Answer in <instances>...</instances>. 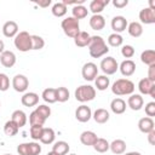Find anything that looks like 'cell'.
<instances>
[{
	"label": "cell",
	"mask_w": 155,
	"mask_h": 155,
	"mask_svg": "<svg viewBox=\"0 0 155 155\" xmlns=\"http://www.w3.org/2000/svg\"><path fill=\"white\" fill-rule=\"evenodd\" d=\"M87 47L90 51V56L92 58H101L102 56H104L109 52V47L107 46V42L99 35L91 36V40H90V44Z\"/></svg>",
	"instance_id": "cell-1"
},
{
	"label": "cell",
	"mask_w": 155,
	"mask_h": 155,
	"mask_svg": "<svg viewBox=\"0 0 155 155\" xmlns=\"http://www.w3.org/2000/svg\"><path fill=\"white\" fill-rule=\"evenodd\" d=\"M111 92L116 96H128L134 92V84L128 79H119L111 85Z\"/></svg>",
	"instance_id": "cell-2"
},
{
	"label": "cell",
	"mask_w": 155,
	"mask_h": 155,
	"mask_svg": "<svg viewBox=\"0 0 155 155\" xmlns=\"http://www.w3.org/2000/svg\"><path fill=\"white\" fill-rule=\"evenodd\" d=\"M75 99L80 103L93 101L96 97V88L91 85H81L75 90Z\"/></svg>",
	"instance_id": "cell-3"
},
{
	"label": "cell",
	"mask_w": 155,
	"mask_h": 155,
	"mask_svg": "<svg viewBox=\"0 0 155 155\" xmlns=\"http://www.w3.org/2000/svg\"><path fill=\"white\" fill-rule=\"evenodd\" d=\"M61 27H62L64 34H65L67 36H69V38H73V39H74V38L79 34V31H80L79 21L75 19L74 17H71V16L64 18V19L62 21V23H61Z\"/></svg>",
	"instance_id": "cell-4"
},
{
	"label": "cell",
	"mask_w": 155,
	"mask_h": 155,
	"mask_svg": "<svg viewBox=\"0 0 155 155\" xmlns=\"http://www.w3.org/2000/svg\"><path fill=\"white\" fill-rule=\"evenodd\" d=\"M16 48L21 52H28L31 50V35L28 31H19L13 40Z\"/></svg>",
	"instance_id": "cell-5"
},
{
	"label": "cell",
	"mask_w": 155,
	"mask_h": 155,
	"mask_svg": "<svg viewBox=\"0 0 155 155\" xmlns=\"http://www.w3.org/2000/svg\"><path fill=\"white\" fill-rule=\"evenodd\" d=\"M18 155H39L41 153V145L36 142L22 143L17 147Z\"/></svg>",
	"instance_id": "cell-6"
},
{
	"label": "cell",
	"mask_w": 155,
	"mask_h": 155,
	"mask_svg": "<svg viewBox=\"0 0 155 155\" xmlns=\"http://www.w3.org/2000/svg\"><path fill=\"white\" fill-rule=\"evenodd\" d=\"M101 69L105 75H113L117 71L119 64L114 57H105L101 62Z\"/></svg>",
	"instance_id": "cell-7"
},
{
	"label": "cell",
	"mask_w": 155,
	"mask_h": 155,
	"mask_svg": "<svg viewBox=\"0 0 155 155\" xmlns=\"http://www.w3.org/2000/svg\"><path fill=\"white\" fill-rule=\"evenodd\" d=\"M81 74H82V78L86 80V81H92L97 78L98 75V68L94 63L92 62H87L84 64L82 67V70H81Z\"/></svg>",
	"instance_id": "cell-8"
},
{
	"label": "cell",
	"mask_w": 155,
	"mask_h": 155,
	"mask_svg": "<svg viewBox=\"0 0 155 155\" xmlns=\"http://www.w3.org/2000/svg\"><path fill=\"white\" fill-rule=\"evenodd\" d=\"M28 86H29V81H28L25 75L17 74V75L13 76V79H12V87H13L15 91L24 92V91H27Z\"/></svg>",
	"instance_id": "cell-9"
},
{
	"label": "cell",
	"mask_w": 155,
	"mask_h": 155,
	"mask_svg": "<svg viewBox=\"0 0 155 155\" xmlns=\"http://www.w3.org/2000/svg\"><path fill=\"white\" fill-rule=\"evenodd\" d=\"M92 117V111H91V108L85 105V104H81L80 107L76 108L75 110V119L80 122H87Z\"/></svg>",
	"instance_id": "cell-10"
},
{
	"label": "cell",
	"mask_w": 155,
	"mask_h": 155,
	"mask_svg": "<svg viewBox=\"0 0 155 155\" xmlns=\"http://www.w3.org/2000/svg\"><path fill=\"white\" fill-rule=\"evenodd\" d=\"M110 24H111V29L114 30V33L120 34L121 31H124V30L127 29L128 22H127V19L124 16H115L111 19V23Z\"/></svg>",
	"instance_id": "cell-11"
},
{
	"label": "cell",
	"mask_w": 155,
	"mask_h": 155,
	"mask_svg": "<svg viewBox=\"0 0 155 155\" xmlns=\"http://www.w3.org/2000/svg\"><path fill=\"white\" fill-rule=\"evenodd\" d=\"M139 19L143 24H154L155 23V10L150 7H144L139 12Z\"/></svg>",
	"instance_id": "cell-12"
},
{
	"label": "cell",
	"mask_w": 155,
	"mask_h": 155,
	"mask_svg": "<svg viewBox=\"0 0 155 155\" xmlns=\"http://www.w3.org/2000/svg\"><path fill=\"white\" fill-rule=\"evenodd\" d=\"M119 69H120V73L124 76L128 78V76H131V75L134 74V71H136V63L132 59H125L119 65Z\"/></svg>",
	"instance_id": "cell-13"
},
{
	"label": "cell",
	"mask_w": 155,
	"mask_h": 155,
	"mask_svg": "<svg viewBox=\"0 0 155 155\" xmlns=\"http://www.w3.org/2000/svg\"><path fill=\"white\" fill-rule=\"evenodd\" d=\"M2 33L6 38H15L18 34V24L15 21H7L2 25Z\"/></svg>",
	"instance_id": "cell-14"
},
{
	"label": "cell",
	"mask_w": 155,
	"mask_h": 155,
	"mask_svg": "<svg viewBox=\"0 0 155 155\" xmlns=\"http://www.w3.org/2000/svg\"><path fill=\"white\" fill-rule=\"evenodd\" d=\"M0 63L5 68H12L16 64V54L12 51H4L0 54Z\"/></svg>",
	"instance_id": "cell-15"
},
{
	"label": "cell",
	"mask_w": 155,
	"mask_h": 155,
	"mask_svg": "<svg viewBox=\"0 0 155 155\" xmlns=\"http://www.w3.org/2000/svg\"><path fill=\"white\" fill-rule=\"evenodd\" d=\"M155 127V124H154V120L149 116H145V117H142L139 121H138V128L140 132L148 134L149 132H151Z\"/></svg>",
	"instance_id": "cell-16"
},
{
	"label": "cell",
	"mask_w": 155,
	"mask_h": 155,
	"mask_svg": "<svg viewBox=\"0 0 155 155\" xmlns=\"http://www.w3.org/2000/svg\"><path fill=\"white\" fill-rule=\"evenodd\" d=\"M143 104H144V101H143V97L140 94H131L127 99V105L132 109V110H140L143 108Z\"/></svg>",
	"instance_id": "cell-17"
},
{
	"label": "cell",
	"mask_w": 155,
	"mask_h": 155,
	"mask_svg": "<svg viewBox=\"0 0 155 155\" xmlns=\"http://www.w3.org/2000/svg\"><path fill=\"white\" fill-rule=\"evenodd\" d=\"M21 102L24 107H34L39 103V94L35 92H27L22 96Z\"/></svg>",
	"instance_id": "cell-18"
},
{
	"label": "cell",
	"mask_w": 155,
	"mask_h": 155,
	"mask_svg": "<svg viewBox=\"0 0 155 155\" xmlns=\"http://www.w3.org/2000/svg\"><path fill=\"white\" fill-rule=\"evenodd\" d=\"M97 134L92 131H84L80 134V142L86 147H92L97 140Z\"/></svg>",
	"instance_id": "cell-19"
},
{
	"label": "cell",
	"mask_w": 155,
	"mask_h": 155,
	"mask_svg": "<svg viewBox=\"0 0 155 155\" xmlns=\"http://www.w3.org/2000/svg\"><path fill=\"white\" fill-rule=\"evenodd\" d=\"M109 149L113 151V154L121 155L126 151V142L124 139H114L111 143H109Z\"/></svg>",
	"instance_id": "cell-20"
},
{
	"label": "cell",
	"mask_w": 155,
	"mask_h": 155,
	"mask_svg": "<svg viewBox=\"0 0 155 155\" xmlns=\"http://www.w3.org/2000/svg\"><path fill=\"white\" fill-rule=\"evenodd\" d=\"M110 109L114 114L116 115H120V114H124L125 110H126V102L122 99V98H115L111 101L110 103Z\"/></svg>",
	"instance_id": "cell-21"
},
{
	"label": "cell",
	"mask_w": 155,
	"mask_h": 155,
	"mask_svg": "<svg viewBox=\"0 0 155 155\" xmlns=\"http://www.w3.org/2000/svg\"><path fill=\"white\" fill-rule=\"evenodd\" d=\"M90 40H91V35L87 31H81L80 30L79 34L74 38V44L78 47H85V46H88Z\"/></svg>",
	"instance_id": "cell-22"
},
{
	"label": "cell",
	"mask_w": 155,
	"mask_h": 155,
	"mask_svg": "<svg viewBox=\"0 0 155 155\" xmlns=\"http://www.w3.org/2000/svg\"><path fill=\"white\" fill-rule=\"evenodd\" d=\"M109 4V0H92L90 2V11L93 15H101L104 7Z\"/></svg>",
	"instance_id": "cell-23"
},
{
	"label": "cell",
	"mask_w": 155,
	"mask_h": 155,
	"mask_svg": "<svg viewBox=\"0 0 155 155\" xmlns=\"http://www.w3.org/2000/svg\"><path fill=\"white\" fill-rule=\"evenodd\" d=\"M90 27L93 30H102L105 27V19L102 15H93L90 18Z\"/></svg>",
	"instance_id": "cell-24"
},
{
	"label": "cell",
	"mask_w": 155,
	"mask_h": 155,
	"mask_svg": "<svg viewBox=\"0 0 155 155\" xmlns=\"http://www.w3.org/2000/svg\"><path fill=\"white\" fill-rule=\"evenodd\" d=\"M92 117L93 120L97 122V124H105L110 115H109V111L107 109H103V108H98L93 114H92Z\"/></svg>",
	"instance_id": "cell-25"
},
{
	"label": "cell",
	"mask_w": 155,
	"mask_h": 155,
	"mask_svg": "<svg viewBox=\"0 0 155 155\" xmlns=\"http://www.w3.org/2000/svg\"><path fill=\"white\" fill-rule=\"evenodd\" d=\"M11 120L21 128V127H23V126H25V124H27V115H25V113L23 111V110H15L13 113H12V115H11Z\"/></svg>",
	"instance_id": "cell-26"
},
{
	"label": "cell",
	"mask_w": 155,
	"mask_h": 155,
	"mask_svg": "<svg viewBox=\"0 0 155 155\" xmlns=\"http://www.w3.org/2000/svg\"><path fill=\"white\" fill-rule=\"evenodd\" d=\"M54 138H56V133H54L53 128H51V127H44L42 134H41V138H40V142L42 144H52L54 142Z\"/></svg>",
	"instance_id": "cell-27"
},
{
	"label": "cell",
	"mask_w": 155,
	"mask_h": 155,
	"mask_svg": "<svg viewBox=\"0 0 155 155\" xmlns=\"http://www.w3.org/2000/svg\"><path fill=\"white\" fill-rule=\"evenodd\" d=\"M127 30H128V34L133 38H139L143 34V27L139 22H131L127 25Z\"/></svg>",
	"instance_id": "cell-28"
},
{
	"label": "cell",
	"mask_w": 155,
	"mask_h": 155,
	"mask_svg": "<svg viewBox=\"0 0 155 155\" xmlns=\"http://www.w3.org/2000/svg\"><path fill=\"white\" fill-rule=\"evenodd\" d=\"M69 144L64 140H58L52 145V151L57 153L58 155H67L69 153Z\"/></svg>",
	"instance_id": "cell-29"
},
{
	"label": "cell",
	"mask_w": 155,
	"mask_h": 155,
	"mask_svg": "<svg viewBox=\"0 0 155 155\" xmlns=\"http://www.w3.org/2000/svg\"><path fill=\"white\" fill-rule=\"evenodd\" d=\"M140 61H142V63L147 64L148 67L155 64V51L154 50H145V51H143L142 54H140Z\"/></svg>",
	"instance_id": "cell-30"
},
{
	"label": "cell",
	"mask_w": 155,
	"mask_h": 155,
	"mask_svg": "<svg viewBox=\"0 0 155 155\" xmlns=\"http://www.w3.org/2000/svg\"><path fill=\"white\" fill-rule=\"evenodd\" d=\"M94 85L97 87V90L99 91H104L109 87L110 85V80L107 75H97V78L94 79Z\"/></svg>",
	"instance_id": "cell-31"
},
{
	"label": "cell",
	"mask_w": 155,
	"mask_h": 155,
	"mask_svg": "<svg viewBox=\"0 0 155 155\" xmlns=\"http://www.w3.org/2000/svg\"><path fill=\"white\" fill-rule=\"evenodd\" d=\"M42 99L48 103V104H52V103H56L57 102V97H56V88H52V87H48V88H45L42 91V94H41Z\"/></svg>",
	"instance_id": "cell-32"
},
{
	"label": "cell",
	"mask_w": 155,
	"mask_h": 155,
	"mask_svg": "<svg viewBox=\"0 0 155 155\" xmlns=\"http://www.w3.org/2000/svg\"><path fill=\"white\" fill-rule=\"evenodd\" d=\"M154 84L155 82L150 81L148 78H144V79H142L138 82V90H139V92L142 94H149V92H150V90H151V87H153Z\"/></svg>",
	"instance_id": "cell-33"
},
{
	"label": "cell",
	"mask_w": 155,
	"mask_h": 155,
	"mask_svg": "<svg viewBox=\"0 0 155 155\" xmlns=\"http://www.w3.org/2000/svg\"><path fill=\"white\" fill-rule=\"evenodd\" d=\"M71 13H73L71 17H74L75 19L79 21V19H82V18H85V17L87 16L88 10H87L84 5H78V6H74V7H73Z\"/></svg>",
	"instance_id": "cell-34"
},
{
	"label": "cell",
	"mask_w": 155,
	"mask_h": 155,
	"mask_svg": "<svg viewBox=\"0 0 155 155\" xmlns=\"http://www.w3.org/2000/svg\"><path fill=\"white\" fill-rule=\"evenodd\" d=\"M92 147L97 153H107L109 150V142L104 138H97L96 143Z\"/></svg>",
	"instance_id": "cell-35"
},
{
	"label": "cell",
	"mask_w": 155,
	"mask_h": 155,
	"mask_svg": "<svg viewBox=\"0 0 155 155\" xmlns=\"http://www.w3.org/2000/svg\"><path fill=\"white\" fill-rule=\"evenodd\" d=\"M18 130H19V127H18L12 120H8V121L4 125V132H5V134L8 136V137L16 136L17 132H18Z\"/></svg>",
	"instance_id": "cell-36"
},
{
	"label": "cell",
	"mask_w": 155,
	"mask_h": 155,
	"mask_svg": "<svg viewBox=\"0 0 155 155\" xmlns=\"http://www.w3.org/2000/svg\"><path fill=\"white\" fill-rule=\"evenodd\" d=\"M51 11H52V15H53V16H56V17H63V16H65L68 8H67V6L61 1V2L53 4Z\"/></svg>",
	"instance_id": "cell-37"
},
{
	"label": "cell",
	"mask_w": 155,
	"mask_h": 155,
	"mask_svg": "<svg viewBox=\"0 0 155 155\" xmlns=\"http://www.w3.org/2000/svg\"><path fill=\"white\" fill-rule=\"evenodd\" d=\"M69 96H70V93H69V91H68V88L67 87H58V88H56V97H57V102H59V103H64V102H67L68 99H69Z\"/></svg>",
	"instance_id": "cell-38"
},
{
	"label": "cell",
	"mask_w": 155,
	"mask_h": 155,
	"mask_svg": "<svg viewBox=\"0 0 155 155\" xmlns=\"http://www.w3.org/2000/svg\"><path fill=\"white\" fill-rule=\"evenodd\" d=\"M124 42V39L120 34H116V33H113L108 36V44L111 46V47H119L121 46Z\"/></svg>",
	"instance_id": "cell-39"
},
{
	"label": "cell",
	"mask_w": 155,
	"mask_h": 155,
	"mask_svg": "<svg viewBox=\"0 0 155 155\" xmlns=\"http://www.w3.org/2000/svg\"><path fill=\"white\" fill-rule=\"evenodd\" d=\"M45 119L44 117H41L35 110L34 111H31L30 113V115H29V122H30V126H33V125H39V126H44V124H45Z\"/></svg>",
	"instance_id": "cell-40"
},
{
	"label": "cell",
	"mask_w": 155,
	"mask_h": 155,
	"mask_svg": "<svg viewBox=\"0 0 155 155\" xmlns=\"http://www.w3.org/2000/svg\"><path fill=\"white\" fill-rule=\"evenodd\" d=\"M42 130L44 126H39V125H33L30 126V137L33 140H40L41 134H42Z\"/></svg>",
	"instance_id": "cell-41"
},
{
	"label": "cell",
	"mask_w": 155,
	"mask_h": 155,
	"mask_svg": "<svg viewBox=\"0 0 155 155\" xmlns=\"http://www.w3.org/2000/svg\"><path fill=\"white\" fill-rule=\"evenodd\" d=\"M45 46V40L39 35H31V50H41Z\"/></svg>",
	"instance_id": "cell-42"
},
{
	"label": "cell",
	"mask_w": 155,
	"mask_h": 155,
	"mask_svg": "<svg viewBox=\"0 0 155 155\" xmlns=\"http://www.w3.org/2000/svg\"><path fill=\"white\" fill-rule=\"evenodd\" d=\"M35 111H36L41 117H44L45 120H47V119L50 117V115H51V108L47 107V105H45V104H41V105L36 107Z\"/></svg>",
	"instance_id": "cell-43"
},
{
	"label": "cell",
	"mask_w": 155,
	"mask_h": 155,
	"mask_svg": "<svg viewBox=\"0 0 155 155\" xmlns=\"http://www.w3.org/2000/svg\"><path fill=\"white\" fill-rule=\"evenodd\" d=\"M10 87V79L6 74L0 73V91H7Z\"/></svg>",
	"instance_id": "cell-44"
},
{
	"label": "cell",
	"mask_w": 155,
	"mask_h": 155,
	"mask_svg": "<svg viewBox=\"0 0 155 155\" xmlns=\"http://www.w3.org/2000/svg\"><path fill=\"white\" fill-rule=\"evenodd\" d=\"M121 54L125 58H131L134 56V48L132 45H124L121 48Z\"/></svg>",
	"instance_id": "cell-45"
},
{
	"label": "cell",
	"mask_w": 155,
	"mask_h": 155,
	"mask_svg": "<svg viewBox=\"0 0 155 155\" xmlns=\"http://www.w3.org/2000/svg\"><path fill=\"white\" fill-rule=\"evenodd\" d=\"M145 114L149 117L155 116V102H149L145 104Z\"/></svg>",
	"instance_id": "cell-46"
},
{
	"label": "cell",
	"mask_w": 155,
	"mask_h": 155,
	"mask_svg": "<svg viewBox=\"0 0 155 155\" xmlns=\"http://www.w3.org/2000/svg\"><path fill=\"white\" fill-rule=\"evenodd\" d=\"M148 79L153 82H155V64L149 65L148 68Z\"/></svg>",
	"instance_id": "cell-47"
},
{
	"label": "cell",
	"mask_w": 155,
	"mask_h": 155,
	"mask_svg": "<svg viewBox=\"0 0 155 155\" xmlns=\"http://www.w3.org/2000/svg\"><path fill=\"white\" fill-rule=\"evenodd\" d=\"M113 5L117 8H122L128 5V0H113Z\"/></svg>",
	"instance_id": "cell-48"
},
{
	"label": "cell",
	"mask_w": 155,
	"mask_h": 155,
	"mask_svg": "<svg viewBox=\"0 0 155 155\" xmlns=\"http://www.w3.org/2000/svg\"><path fill=\"white\" fill-rule=\"evenodd\" d=\"M148 142L150 143V145H155V130L148 133Z\"/></svg>",
	"instance_id": "cell-49"
},
{
	"label": "cell",
	"mask_w": 155,
	"mask_h": 155,
	"mask_svg": "<svg viewBox=\"0 0 155 155\" xmlns=\"http://www.w3.org/2000/svg\"><path fill=\"white\" fill-rule=\"evenodd\" d=\"M50 4H51V0H46V1H44V2H41V1L38 2V5L41 6V7H47Z\"/></svg>",
	"instance_id": "cell-50"
},
{
	"label": "cell",
	"mask_w": 155,
	"mask_h": 155,
	"mask_svg": "<svg viewBox=\"0 0 155 155\" xmlns=\"http://www.w3.org/2000/svg\"><path fill=\"white\" fill-rule=\"evenodd\" d=\"M149 96H150L151 98H155V84L153 85V87H151V90H150V92H149Z\"/></svg>",
	"instance_id": "cell-51"
},
{
	"label": "cell",
	"mask_w": 155,
	"mask_h": 155,
	"mask_svg": "<svg viewBox=\"0 0 155 155\" xmlns=\"http://www.w3.org/2000/svg\"><path fill=\"white\" fill-rule=\"evenodd\" d=\"M4 48H5V44H4V41H2V40H0V54L5 51Z\"/></svg>",
	"instance_id": "cell-52"
},
{
	"label": "cell",
	"mask_w": 155,
	"mask_h": 155,
	"mask_svg": "<svg viewBox=\"0 0 155 155\" xmlns=\"http://www.w3.org/2000/svg\"><path fill=\"white\" fill-rule=\"evenodd\" d=\"M124 155H142V154L138 153V151H130V153H126V154H124Z\"/></svg>",
	"instance_id": "cell-53"
},
{
	"label": "cell",
	"mask_w": 155,
	"mask_h": 155,
	"mask_svg": "<svg viewBox=\"0 0 155 155\" xmlns=\"http://www.w3.org/2000/svg\"><path fill=\"white\" fill-rule=\"evenodd\" d=\"M149 4H150V6H149V7H150V8H153V10H155V2H154V0H150V1H149Z\"/></svg>",
	"instance_id": "cell-54"
},
{
	"label": "cell",
	"mask_w": 155,
	"mask_h": 155,
	"mask_svg": "<svg viewBox=\"0 0 155 155\" xmlns=\"http://www.w3.org/2000/svg\"><path fill=\"white\" fill-rule=\"evenodd\" d=\"M47 155H58V154H57V153H54V151H52V150H51V151H50V153H48V154H47Z\"/></svg>",
	"instance_id": "cell-55"
},
{
	"label": "cell",
	"mask_w": 155,
	"mask_h": 155,
	"mask_svg": "<svg viewBox=\"0 0 155 155\" xmlns=\"http://www.w3.org/2000/svg\"><path fill=\"white\" fill-rule=\"evenodd\" d=\"M68 155H76V154H68Z\"/></svg>",
	"instance_id": "cell-56"
},
{
	"label": "cell",
	"mask_w": 155,
	"mask_h": 155,
	"mask_svg": "<svg viewBox=\"0 0 155 155\" xmlns=\"http://www.w3.org/2000/svg\"><path fill=\"white\" fill-rule=\"evenodd\" d=\"M4 155H12V154H4Z\"/></svg>",
	"instance_id": "cell-57"
}]
</instances>
